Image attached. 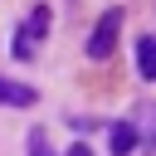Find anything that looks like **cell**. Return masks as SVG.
Instances as JSON below:
<instances>
[{"label": "cell", "mask_w": 156, "mask_h": 156, "mask_svg": "<svg viewBox=\"0 0 156 156\" xmlns=\"http://www.w3.org/2000/svg\"><path fill=\"white\" fill-rule=\"evenodd\" d=\"M117 29H122V10L112 5V10L93 24V34H88V58H107V54L117 49Z\"/></svg>", "instance_id": "6da1fadb"}, {"label": "cell", "mask_w": 156, "mask_h": 156, "mask_svg": "<svg viewBox=\"0 0 156 156\" xmlns=\"http://www.w3.org/2000/svg\"><path fill=\"white\" fill-rule=\"evenodd\" d=\"M39 93L29 83H15V78H0V107H34Z\"/></svg>", "instance_id": "7a4b0ae2"}, {"label": "cell", "mask_w": 156, "mask_h": 156, "mask_svg": "<svg viewBox=\"0 0 156 156\" xmlns=\"http://www.w3.org/2000/svg\"><path fill=\"white\" fill-rule=\"evenodd\" d=\"M107 146H112V156H132L136 151V127L132 122H112L107 127Z\"/></svg>", "instance_id": "3957f363"}, {"label": "cell", "mask_w": 156, "mask_h": 156, "mask_svg": "<svg viewBox=\"0 0 156 156\" xmlns=\"http://www.w3.org/2000/svg\"><path fill=\"white\" fill-rule=\"evenodd\" d=\"M136 73L156 83V34H146V39H136Z\"/></svg>", "instance_id": "277c9868"}, {"label": "cell", "mask_w": 156, "mask_h": 156, "mask_svg": "<svg viewBox=\"0 0 156 156\" xmlns=\"http://www.w3.org/2000/svg\"><path fill=\"white\" fill-rule=\"evenodd\" d=\"M136 117H141V127H136V146H146V151L156 156V107H141Z\"/></svg>", "instance_id": "5b68a950"}, {"label": "cell", "mask_w": 156, "mask_h": 156, "mask_svg": "<svg viewBox=\"0 0 156 156\" xmlns=\"http://www.w3.org/2000/svg\"><path fill=\"white\" fill-rule=\"evenodd\" d=\"M24 34H29V39H34V44H39V39H44V34H49V10H44V5H39V10H34V15H29V20H24Z\"/></svg>", "instance_id": "8992f818"}, {"label": "cell", "mask_w": 156, "mask_h": 156, "mask_svg": "<svg viewBox=\"0 0 156 156\" xmlns=\"http://www.w3.org/2000/svg\"><path fill=\"white\" fill-rule=\"evenodd\" d=\"M63 156H93V151H88V146H83V141H73V146H68V151H63Z\"/></svg>", "instance_id": "52a82bcc"}]
</instances>
